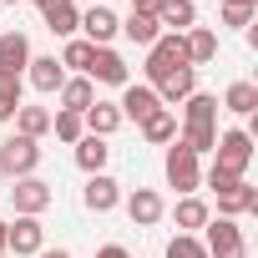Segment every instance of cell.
<instances>
[{
    "label": "cell",
    "instance_id": "cell-1",
    "mask_svg": "<svg viewBox=\"0 0 258 258\" xmlns=\"http://www.w3.org/2000/svg\"><path fill=\"white\" fill-rule=\"evenodd\" d=\"M248 162H253V132H248V126L218 132L213 167H208V187H223V182H238V177H248Z\"/></svg>",
    "mask_w": 258,
    "mask_h": 258
},
{
    "label": "cell",
    "instance_id": "cell-2",
    "mask_svg": "<svg viewBox=\"0 0 258 258\" xmlns=\"http://www.w3.org/2000/svg\"><path fill=\"white\" fill-rule=\"evenodd\" d=\"M187 66V51H182V36H172V31H162L152 46H147V86H157V81H167L172 71H182Z\"/></svg>",
    "mask_w": 258,
    "mask_h": 258
},
{
    "label": "cell",
    "instance_id": "cell-3",
    "mask_svg": "<svg viewBox=\"0 0 258 258\" xmlns=\"http://www.w3.org/2000/svg\"><path fill=\"white\" fill-rule=\"evenodd\" d=\"M162 172H167V187H177L182 198H192L198 187H203V162L182 147V142H172L167 147V162H162Z\"/></svg>",
    "mask_w": 258,
    "mask_h": 258
},
{
    "label": "cell",
    "instance_id": "cell-4",
    "mask_svg": "<svg viewBox=\"0 0 258 258\" xmlns=\"http://www.w3.org/2000/svg\"><path fill=\"white\" fill-rule=\"evenodd\" d=\"M208 238H203V248H208V258H248V238H243V228H238V218H208V228H203Z\"/></svg>",
    "mask_w": 258,
    "mask_h": 258
},
{
    "label": "cell",
    "instance_id": "cell-5",
    "mask_svg": "<svg viewBox=\"0 0 258 258\" xmlns=\"http://www.w3.org/2000/svg\"><path fill=\"white\" fill-rule=\"evenodd\" d=\"M0 167H6V177H36L41 167V147L31 137H11V142H0Z\"/></svg>",
    "mask_w": 258,
    "mask_h": 258
},
{
    "label": "cell",
    "instance_id": "cell-6",
    "mask_svg": "<svg viewBox=\"0 0 258 258\" xmlns=\"http://www.w3.org/2000/svg\"><path fill=\"white\" fill-rule=\"evenodd\" d=\"M11 203H16V218H41V213L56 203V192H51V182H41V177H16Z\"/></svg>",
    "mask_w": 258,
    "mask_h": 258
},
{
    "label": "cell",
    "instance_id": "cell-7",
    "mask_svg": "<svg viewBox=\"0 0 258 258\" xmlns=\"http://www.w3.org/2000/svg\"><path fill=\"white\" fill-rule=\"evenodd\" d=\"M46 248V228H41V218H16V223H6V253H16V258H36Z\"/></svg>",
    "mask_w": 258,
    "mask_h": 258
},
{
    "label": "cell",
    "instance_id": "cell-8",
    "mask_svg": "<svg viewBox=\"0 0 258 258\" xmlns=\"http://www.w3.org/2000/svg\"><path fill=\"white\" fill-rule=\"evenodd\" d=\"M31 66V41L26 31H6L0 36V81H21Z\"/></svg>",
    "mask_w": 258,
    "mask_h": 258
},
{
    "label": "cell",
    "instance_id": "cell-9",
    "mask_svg": "<svg viewBox=\"0 0 258 258\" xmlns=\"http://www.w3.org/2000/svg\"><path fill=\"white\" fill-rule=\"evenodd\" d=\"M86 81H101V86H132V76H126V61H121L111 46H96V51H91Z\"/></svg>",
    "mask_w": 258,
    "mask_h": 258
},
{
    "label": "cell",
    "instance_id": "cell-10",
    "mask_svg": "<svg viewBox=\"0 0 258 258\" xmlns=\"http://www.w3.org/2000/svg\"><path fill=\"white\" fill-rule=\"evenodd\" d=\"M213 192H218V213H223V218H243V213L258 208V187H253L248 177L223 182V187H213Z\"/></svg>",
    "mask_w": 258,
    "mask_h": 258
},
{
    "label": "cell",
    "instance_id": "cell-11",
    "mask_svg": "<svg viewBox=\"0 0 258 258\" xmlns=\"http://www.w3.org/2000/svg\"><path fill=\"white\" fill-rule=\"evenodd\" d=\"M26 81H31L41 96H56V91H61V81H66V66H61L56 56H31V66H26Z\"/></svg>",
    "mask_w": 258,
    "mask_h": 258
},
{
    "label": "cell",
    "instance_id": "cell-12",
    "mask_svg": "<svg viewBox=\"0 0 258 258\" xmlns=\"http://www.w3.org/2000/svg\"><path fill=\"white\" fill-rule=\"evenodd\" d=\"M81 203H86L91 213H111V208L121 203V182H116V177H106V172H96V177H86Z\"/></svg>",
    "mask_w": 258,
    "mask_h": 258
},
{
    "label": "cell",
    "instance_id": "cell-13",
    "mask_svg": "<svg viewBox=\"0 0 258 258\" xmlns=\"http://www.w3.org/2000/svg\"><path fill=\"white\" fill-rule=\"evenodd\" d=\"M157 26L162 31H172V36H182V31H192L198 26V6H192V0H157Z\"/></svg>",
    "mask_w": 258,
    "mask_h": 258
},
{
    "label": "cell",
    "instance_id": "cell-14",
    "mask_svg": "<svg viewBox=\"0 0 258 258\" xmlns=\"http://www.w3.org/2000/svg\"><path fill=\"white\" fill-rule=\"evenodd\" d=\"M162 101H157V91L142 81V86H121V101H116V111H121V121L132 116V121H147L152 111H157Z\"/></svg>",
    "mask_w": 258,
    "mask_h": 258
},
{
    "label": "cell",
    "instance_id": "cell-15",
    "mask_svg": "<svg viewBox=\"0 0 258 258\" xmlns=\"http://www.w3.org/2000/svg\"><path fill=\"white\" fill-rule=\"evenodd\" d=\"M41 21L51 36H76L81 31V11H76V0H46L41 6Z\"/></svg>",
    "mask_w": 258,
    "mask_h": 258
},
{
    "label": "cell",
    "instance_id": "cell-16",
    "mask_svg": "<svg viewBox=\"0 0 258 258\" xmlns=\"http://www.w3.org/2000/svg\"><path fill=\"white\" fill-rule=\"evenodd\" d=\"M162 213H167V203H162V192H152V187H137L132 198H126V218H132L137 228L162 223Z\"/></svg>",
    "mask_w": 258,
    "mask_h": 258
},
{
    "label": "cell",
    "instance_id": "cell-17",
    "mask_svg": "<svg viewBox=\"0 0 258 258\" xmlns=\"http://www.w3.org/2000/svg\"><path fill=\"white\" fill-rule=\"evenodd\" d=\"M182 51H187V66H192V71L208 66V61L218 56V31H213V26H192V31H182Z\"/></svg>",
    "mask_w": 258,
    "mask_h": 258
},
{
    "label": "cell",
    "instance_id": "cell-18",
    "mask_svg": "<svg viewBox=\"0 0 258 258\" xmlns=\"http://www.w3.org/2000/svg\"><path fill=\"white\" fill-rule=\"evenodd\" d=\"M116 26H121V16H111L106 6H91V11L81 16V31H86V41H91V46H111Z\"/></svg>",
    "mask_w": 258,
    "mask_h": 258
},
{
    "label": "cell",
    "instance_id": "cell-19",
    "mask_svg": "<svg viewBox=\"0 0 258 258\" xmlns=\"http://www.w3.org/2000/svg\"><path fill=\"white\" fill-rule=\"evenodd\" d=\"M152 91H157V101H162V106H177V101H187V96L198 91V71H192V66H182V71H172L167 81H157Z\"/></svg>",
    "mask_w": 258,
    "mask_h": 258
},
{
    "label": "cell",
    "instance_id": "cell-20",
    "mask_svg": "<svg viewBox=\"0 0 258 258\" xmlns=\"http://www.w3.org/2000/svg\"><path fill=\"white\" fill-rule=\"evenodd\" d=\"M106 157H111V147H106V137H81L76 142V167L86 172V177H96V172H106Z\"/></svg>",
    "mask_w": 258,
    "mask_h": 258
},
{
    "label": "cell",
    "instance_id": "cell-21",
    "mask_svg": "<svg viewBox=\"0 0 258 258\" xmlns=\"http://www.w3.org/2000/svg\"><path fill=\"white\" fill-rule=\"evenodd\" d=\"M137 126H142V137H147L152 147H167V142H177V116H172L167 106H157V111H152L147 121H137Z\"/></svg>",
    "mask_w": 258,
    "mask_h": 258
},
{
    "label": "cell",
    "instance_id": "cell-22",
    "mask_svg": "<svg viewBox=\"0 0 258 258\" xmlns=\"http://www.w3.org/2000/svg\"><path fill=\"white\" fill-rule=\"evenodd\" d=\"M81 121H86V132H91V137H111L116 126H121V111H116L111 101H91V106L81 111Z\"/></svg>",
    "mask_w": 258,
    "mask_h": 258
},
{
    "label": "cell",
    "instance_id": "cell-23",
    "mask_svg": "<svg viewBox=\"0 0 258 258\" xmlns=\"http://www.w3.org/2000/svg\"><path fill=\"white\" fill-rule=\"evenodd\" d=\"M116 36H126L132 46H152L157 36H162V26H157V16H142V11H132L121 26H116Z\"/></svg>",
    "mask_w": 258,
    "mask_h": 258
},
{
    "label": "cell",
    "instance_id": "cell-24",
    "mask_svg": "<svg viewBox=\"0 0 258 258\" xmlns=\"http://www.w3.org/2000/svg\"><path fill=\"white\" fill-rule=\"evenodd\" d=\"M56 96H61V111H86V106L96 101V86H91L86 76H66Z\"/></svg>",
    "mask_w": 258,
    "mask_h": 258
},
{
    "label": "cell",
    "instance_id": "cell-25",
    "mask_svg": "<svg viewBox=\"0 0 258 258\" xmlns=\"http://www.w3.org/2000/svg\"><path fill=\"white\" fill-rule=\"evenodd\" d=\"M182 116H187V126H218V96L192 91V96L182 101Z\"/></svg>",
    "mask_w": 258,
    "mask_h": 258
},
{
    "label": "cell",
    "instance_id": "cell-26",
    "mask_svg": "<svg viewBox=\"0 0 258 258\" xmlns=\"http://www.w3.org/2000/svg\"><path fill=\"white\" fill-rule=\"evenodd\" d=\"M172 218H177V233H198V228H208L213 213H208V203L192 192V198H182V203L172 208Z\"/></svg>",
    "mask_w": 258,
    "mask_h": 258
},
{
    "label": "cell",
    "instance_id": "cell-27",
    "mask_svg": "<svg viewBox=\"0 0 258 258\" xmlns=\"http://www.w3.org/2000/svg\"><path fill=\"white\" fill-rule=\"evenodd\" d=\"M16 132H21V137H31V142H41V137L51 132V111H46V106H26V101H21V111H16Z\"/></svg>",
    "mask_w": 258,
    "mask_h": 258
},
{
    "label": "cell",
    "instance_id": "cell-28",
    "mask_svg": "<svg viewBox=\"0 0 258 258\" xmlns=\"http://www.w3.org/2000/svg\"><path fill=\"white\" fill-rule=\"evenodd\" d=\"M223 106H228L233 116H253V111H258V86H253V81H233V86L223 91Z\"/></svg>",
    "mask_w": 258,
    "mask_h": 258
},
{
    "label": "cell",
    "instance_id": "cell-29",
    "mask_svg": "<svg viewBox=\"0 0 258 258\" xmlns=\"http://www.w3.org/2000/svg\"><path fill=\"white\" fill-rule=\"evenodd\" d=\"M51 132H56L66 147H76V142L86 137V121H81V111H56V116H51Z\"/></svg>",
    "mask_w": 258,
    "mask_h": 258
},
{
    "label": "cell",
    "instance_id": "cell-30",
    "mask_svg": "<svg viewBox=\"0 0 258 258\" xmlns=\"http://www.w3.org/2000/svg\"><path fill=\"white\" fill-rule=\"evenodd\" d=\"M192 157H203V152H213L218 147V126H182V137H177Z\"/></svg>",
    "mask_w": 258,
    "mask_h": 258
},
{
    "label": "cell",
    "instance_id": "cell-31",
    "mask_svg": "<svg viewBox=\"0 0 258 258\" xmlns=\"http://www.w3.org/2000/svg\"><path fill=\"white\" fill-rule=\"evenodd\" d=\"M91 51H96L91 41H76V36H71V41H66V51H61V66H66V71H76V76H86Z\"/></svg>",
    "mask_w": 258,
    "mask_h": 258
},
{
    "label": "cell",
    "instance_id": "cell-32",
    "mask_svg": "<svg viewBox=\"0 0 258 258\" xmlns=\"http://www.w3.org/2000/svg\"><path fill=\"white\" fill-rule=\"evenodd\" d=\"M162 258H208V248H203V238L198 233H177L172 243H167V253Z\"/></svg>",
    "mask_w": 258,
    "mask_h": 258
},
{
    "label": "cell",
    "instance_id": "cell-33",
    "mask_svg": "<svg viewBox=\"0 0 258 258\" xmlns=\"http://www.w3.org/2000/svg\"><path fill=\"white\" fill-rule=\"evenodd\" d=\"M21 111V81H0V121H16Z\"/></svg>",
    "mask_w": 258,
    "mask_h": 258
},
{
    "label": "cell",
    "instance_id": "cell-34",
    "mask_svg": "<svg viewBox=\"0 0 258 258\" xmlns=\"http://www.w3.org/2000/svg\"><path fill=\"white\" fill-rule=\"evenodd\" d=\"M223 26L248 31V26H253V6H233V0H223Z\"/></svg>",
    "mask_w": 258,
    "mask_h": 258
},
{
    "label": "cell",
    "instance_id": "cell-35",
    "mask_svg": "<svg viewBox=\"0 0 258 258\" xmlns=\"http://www.w3.org/2000/svg\"><path fill=\"white\" fill-rule=\"evenodd\" d=\"M96 258H132V253H126L121 243H106V248H96Z\"/></svg>",
    "mask_w": 258,
    "mask_h": 258
},
{
    "label": "cell",
    "instance_id": "cell-36",
    "mask_svg": "<svg viewBox=\"0 0 258 258\" xmlns=\"http://www.w3.org/2000/svg\"><path fill=\"white\" fill-rule=\"evenodd\" d=\"M132 11H142V16H152V11H157V0H132Z\"/></svg>",
    "mask_w": 258,
    "mask_h": 258
},
{
    "label": "cell",
    "instance_id": "cell-37",
    "mask_svg": "<svg viewBox=\"0 0 258 258\" xmlns=\"http://www.w3.org/2000/svg\"><path fill=\"white\" fill-rule=\"evenodd\" d=\"M36 258H71V253H66V248H41Z\"/></svg>",
    "mask_w": 258,
    "mask_h": 258
},
{
    "label": "cell",
    "instance_id": "cell-38",
    "mask_svg": "<svg viewBox=\"0 0 258 258\" xmlns=\"http://www.w3.org/2000/svg\"><path fill=\"white\" fill-rule=\"evenodd\" d=\"M0 258H6V223H0Z\"/></svg>",
    "mask_w": 258,
    "mask_h": 258
},
{
    "label": "cell",
    "instance_id": "cell-39",
    "mask_svg": "<svg viewBox=\"0 0 258 258\" xmlns=\"http://www.w3.org/2000/svg\"><path fill=\"white\" fill-rule=\"evenodd\" d=\"M233 6H253V11H258V0H233Z\"/></svg>",
    "mask_w": 258,
    "mask_h": 258
},
{
    "label": "cell",
    "instance_id": "cell-40",
    "mask_svg": "<svg viewBox=\"0 0 258 258\" xmlns=\"http://www.w3.org/2000/svg\"><path fill=\"white\" fill-rule=\"evenodd\" d=\"M0 6H16V0H0Z\"/></svg>",
    "mask_w": 258,
    "mask_h": 258
},
{
    "label": "cell",
    "instance_id": "cell-41",
    "mask_svg": "<svg viewBox=\"0 0 258 258\" xmlns=\"http://www.w3.org/2000/svg\"><path fill=\"white\" fill-rule=\"evenodd\" d=\"M0 182H6V167H0Z\"/></svg>",
    "mask_w": 258,
    "mask_h": 258
},
{
    "label": "cell",
    "instance_id": "cell-42",
    "mask_svg": "<svg viewBox=\"0 0 258 258\" xmlns=\"http://www.w3.org/2000/svg\"><path fill=\"white\" fill-rule=\"evenodd\" d=\"M36 6H46V0H36Z\"/></svg>",
    "mask_w": 258,
    "mask_h": 258
},
{
    "label": "cell",
    "instance_id": "cell-43",
    "mask_svg": "<svg viewBox=\"0 0 258 258\" xmlns=\"http://www.w3.org/2000/svg\"><path fill=\"white\" fill-rule=\"evenodd\" d=\"M91 6H101V0H91Z\"/></svg>",
    "mask_w": 258,
    "mask_h": 258
}]
</instances>
